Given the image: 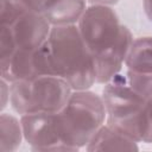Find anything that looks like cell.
Masks as SVG:
<instances>
[{"instance_id":"obj_14","label":"cell","mask_w":152,"mask_h":152,"mask_svg":"<svg viewBox=\"0 0 152 152\" xmlns=\"http://www.w3.org/2000/svg\"><path fill=\"white\" fill-rule=\"evenodd\" d=\"M142 7L147 19L152 23V0H142Z\"/></svg>"},{"instance_id":"obj_13","label":"cell","mask_w":152,"mask_h":152,"mask_svg":"<svg viewBox=\"0 0 152 152\" xmlns=\"http://www.w3.org/2000/svg\"><path fill=\"white\" fill-rule=\"evenodd\" d=\"M0 101H1V110H4L11 101V83L4 78L0 80Z\"/></svg>"},{"instance_id":"obj_10","label":"cell","mask_w":152,"mask_h":152,"mask_svg":"<svg viewBox=\"0 0 152 152\" xmlns=\"http://www.w3.org/2000/svg\"><path fill=\"white\" fill-rule=\"evenodd\" d=\"M125 66L127 70L141 74H152V37L135 38L127 55Z\"/></svg>"},{"instance_id":"obj_6","label":"cell","mask_w":152,"mask_h":152,"mask_svg":"<svg viewBox=\"0 0 152 152\" xmlns=\"http://www.w3.org/2000/svg\"><path fill=\"white\" fill-rule=\"evenodd\" d=\"M101 97L106 108V124L141 142V115L147 99L132 89L124 71L103 84Z\"/></svg>"},{"instance_id":"obj_11","label":"cell","mask_w":152,"mask_h":152,"mask_svg":"<svg viewBox=\"0 0 152 152\" xmlns=\"http://www.w3.org/2000/svg\"><path fill=\"white\" fill-rule=\"evenodd\" d=\"M24 140L20 116L2 112L0 115V151L13 152Z\"/></svg>"},{"instance_id":"obj_7","label":"cell","mask_w":152,"mask_h":152,"mask_svg":"<svg viewBox=\"0 0 152 152\" xmlns=\"http://www.w3.org/2000/svg\"><path fill=\"white\" fill-rule=\"evenodd\" d=\"M55 114L56 113H33L20 116L24 141H26L33 151H68L58 134Z\"/></svg>"},{"instance_id":"obj_8","label":"cell","mask_w":152,"mask_h":152,"mask_svg":"<svg viewBox=\"0 0 152 152\" xmlns=\"http://www.w3.org/2000/svg\"><path fill=\"white\" fill-rule=\"evenodd\" d=\"M52 26L77 24L88 6V0H34Z\"/></svg>"},{"instance_id":"obj_4","label":"cell","mask_w":152,"mask_h":152,"mask_svg":"<svg viewBox=\"0 0 152 152\" xmlns=\"http://www.w3.org/2000/svg\"><path fill=\"white\" fill-rule=\"evenodd\" d=\"M58 134L68 151L87 146L96 131L106 122V108L101 95L90 89L74 90L64 108L55 114Z\"/></svg>"},{"instance_id":"obj_3","label":"cell","mask_w":152,"mask_h":152,"mask_svg":"<svg viewBox=\"0 0 152 152\" xmlns=\"http://www.w3.org/2000/svg\"><path fill=\"white\" fill-rule=\"evenodd\" d=\"M0 61L17 50H38L52 27L34 0H0Z\"/></svg>"},{"instance_id":"obj_2","label":"cell","mask_w":152,"mask_h":152,"mask_svg":"<svg viewBox=\"0 0 152 152\" xmlns=\"http://www.w3.org/2000/svg\"><path fill=\"white\" fill-rule=\"evenodd\" d=\"M38 62L42 75L58 76L74 90L90 89L96 83L93 57L76 24L52 26L38 50Z\"/></svg>"},{"instance_id":"obj_5","label":"cell","mask_w":152,"mask_h":152,"mask_svg":"<svg viewBox=\"0 0 152 152\" xmlns=\"http://www.w3.org/2000/svg\"><path fill=\"white\" fill-rule=\"evenodd\" d=\"M74 89L58 76L43 75L33 80H20L11 83L13 110L21 115L33 113H57L64 108Z\"/></svg>"},{"instance_id":"obj_15","label":"cell","mask_w":152,"mask_h":152,"mask_svg":"<svg viewBox=\"0 0 152 152\" xmlns=\"http://www.w3.org/2000/svg\"><path fill=\"white\" fill-rule=\"evenodd\" d=\"M89 4H100V5H108L112 6L116 2H119L120 0H88Z\"/></svg>"},{"instance_id":"obj_12","label":"cell","mask_w":152,"mask_h":152,"mask_svg":"<svg viewBox=\"0 0 152 152\" xmlns=\"http://www.w3.org/2000/svg\"><path fill=\"white\" fill-rule=\"evenodd\" d=\"M141 142L152 144V96L145 102L141 115Z\"/></svg>"},{"instance_id":"obj_1","label":"cell","mask_w":152,"mask_h":152,"mask_svg":"<svg viewBox=\"0 0 152 152\" xmlns=\"http://www.w3.org/2000/svg\"><path fill=\"white\" fill-rule=\"evenodd\" d=\"M76 25L93 57L96 83H107L125 66L134 40L131 30L110 6L100 4H89Z\"/></svg>"},{"instance_id":"obj_9","label":"cell","mask_w":152,"mask_h":152,"mask_svg":"<svg viewBox=\"0 0 152 152\" xmlns=\"http://www.w3.org/2000/svg\"><path fill=\"white\" fill-rule=\"evenodd\" d=\"M88 152L95 151H138V141L122 134L106 122L91 137L87 146Z\"/></svg>"}]
</instances>
